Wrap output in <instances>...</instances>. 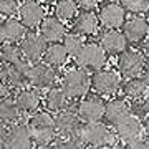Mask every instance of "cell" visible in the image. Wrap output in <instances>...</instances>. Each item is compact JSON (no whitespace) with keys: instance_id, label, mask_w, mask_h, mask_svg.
<instances>
[{"instance_id":"cell-1","label":"cell","mask_w":149,"mask_h":149,"mask_svg":"<svg viewBox=\"0 0 149 149\" xmlns=\"http://www.w3.org/2000/svg\"><path fill=\"white\" fill-rule=\"evenodd\" d=\"M27 124H28V128H30V131H32L33 146L35 148H50L52 141L56 136L52 113L48 111V109H45V111L38 109V111L30 114Z\"/></svg>"},{"instance_id":"cell-2","label":"cell","mask_w":149,"mask_h":149,"mask_svg":"<svg viewBox=\"0 0 149 149\" xmlns=\"http://www.w3.org/2000/svg\"><path fill=\"white\" fill-rule=\"evenodd\" d=\"M91 88V80L88 70L81 68V66H74L68 70L61 78V90L68 100H80L81 96L90 93Z\"/></svg>"},{"instance_id":"cell-3","label":"cell","mask_w":149,"mask_h":149,"mask_svg":"<svg viewBox=\"0 0 149 149\" xmlns=\"http://www.w3.org/2000/svg\"><path fill=\"white\" fill-rule=\"evenodd\" d=\"M80 139L83 146L90 148H109L111 144V131L106 123L100 121H83L80 126Z\"/></svg>"},{"instance_id":"cell-4","label":"cell","mask_w":149,"mask_h":149,"mask_svg":"<svg viewBox=\"0 0 149 149\" xmlns=\"http://www.w3.org/2000/svg\"><path fill=\"white\" fill-rule=\"evenodd\" d=\"M74 61L78 66L88 70V71H95V70L103 68L108 61V53L103 50L100 42H88L83 43L81 50L78 55L74 56Z\"/></svg>"},{"instance_id":"cell-5","label":"cell","mask_w":149,"mask_h":149,"mask_svg":"<svg viewBox=\"0 0 149 149\" xmlns=\"http://www.w3.org/2000/svg\"><path fill=\"white\" fill-rule=\"evenodd\" d=\"M0 148L8 149H28L33 148V136L32 131L25 123H12L7 126L5 136L0 143Z\"/></svg>"},{"instance_id":"cell-6","label":"cell","mask_w":149,"mask_h":149,"mask_svg":"<svg viewBox=\"0 0 149 149\" xmlns=\"http://www.w3.org/2000/svg\"><path fill=\"white\" fill-rule=\"evenodd\" d=\"M146 56L141 50L136 48H126L124 52L119 53L118 58V70L123 78H134L141 76L144 66H146Z\"/></svg>"},{"instance_id":"cell-7","label":"cell","mask_w":149,"mask_h":149,"mask_svg":"<svg viewBox=\"0 0 149 149\" xmlns=\"http://www.w3.org/2000/svg\"><path fill=\"white\" fill-rule=\"evenodd\" d=\"M23 58L30 63H37L43 58L45 48H47V40L40 35V32H35V28H27L20 42Z\"/></svg>"},{"instance_id":"cell-8","label":"cell","mask_w":149,"mask_h":149,"mask_svg":"<svg viewBox=\"0 0 149 149\" xmlns=\"http://www.w3.org/2000/svg\"><path fill=\"white\" fill-rule=\"evenodd\" d=\"M104 106L106 101L103 95H88L81 96L76 108V114L80 116L81 121H100L104 114Z\"/></svg>"},{"instance_id":"cell-9","label":"cell","mask_w":149,"mask_h":149,"mask_svg":"<svg viewBox=\"0 0 149 149\" xmlns=\"http://www.w3.org/2000/svg\"><path fill=\"white\" fill-rule=\"evenodd\" d=\"M90 80H91V88L98 95H113L121 86V74L116 73L114 70H106V68L95 70V73L90 74Z\"/></svg>"},{"instance_id":"cell-10","label":"cell","mask_w":149,"mask_h":149,"mask_svg":"<svg viewBox=\"0 0 149 149\" xmlns=\"http://www.w3.org/2000/svg\"><path fill=\"white\" fill-rule=\"evenodd\" d=\"M56 68H53L52 65L45 63V61H37V63H32V68H30V85L37 90H48L52 86L56 85Z\"/></svg>"},{"instance_id":"cell-11","label":"cell","mask_w":149,"mask_h":149,"mask_svg":"<svg viewBox=\"0 0 149 149\" xmlns=\"http://www.w3.org/2000/svg\"><path fill=\"white\" fill-rule=\"evenodd\" d=\"M121 32L131 45H139L149 35V20L141 15H133L126 18L121 27Z\"/></svg>"},{"instance_id":"cell-12","label":"cell","mask_w":149,"mask_h":149,"mask_svg":"<svg viewBox=\"0 0 149 149\" xmlns=\"http://www.w3.org/2000/svg\"><path fill=\"white\" fill-rule=\"evenodd\" d=\"M18 18L27 28H38L45 18V7L42 2L38 0H27V2H20L18 7Z\"/></svg>"},{"instance_id":"cell-13","label":"cell","mask_w":149,"mask_h":149,"mask_svg":"<svg viewBox=\"0 0 149 149\" xmlns=\"http://www.w3.org/2000/svg\"><path fill=\"white\" fill-rule=\"evenodd\" d=\"M126 13L124 7L121 3H114V2H106L104 5L100 7V25L103 28H121L124 20H126Z\"/></svg>"},{"instance_id":"cell-14","label":"cell","mask_w":149,"mask_h":149,"mask_svg":"<svg viewBox=\"0 0 149 149\" xmlns=\"http://www.w3.org/2000/svg\"><path fill=\"white\" fill-rule=\"evenodd\" d=\"M100 45L108 55H119L128 48V40L121 28H104L100 33Z\"/></svg>"},{"instance_id":"cell-15","label":"cell","mask_w":149,"mask_h":149,"mask_svg":"<svg viewBox=\"0 0 149 149\" xmlns=\"http://www.w3.org/2000/svg\"><path fill=\"white\" fill-rule=\"evenodd\" d=\"M71 30L81 37H91L100 30V18L95 10H83L71 20Z\"/></svg>"},{"instance_id":"cell-16","label":"cell","mask_w":149,"mask_h":149,"mask_svg":"<svg viewBox=\"0 0 149 149\" xmlns=\"http://www.w3.org/2000/svg\"><path fill=\"white\" fill-rule=\"evenodd\" d=\"M81 119L80 116L73 111H61L56 113V116H53V124H55V131L56 136H71V134H78L81 126Z\"/></svg>"},{"instance_id":"cell-17","label":"cell","mask_w":149,"mask_h":149,"mask_svg":"<svg viewBox=\"0 0 149 149\" xmlns=\"http://www.w3.org/2000/svg\"><path fill=\"white\" fill-rule=\"evenodd\" d=\"M38 32L47 40V43H50V42H61L68 30H66L65 22H61L56 15H45L42 23L38 25Z\"/></svg>"},{"instance_id":"cell-18","label":"cell","mask_w":149,"mask_h":149,"mask_svg":"<svg viewBox=\"0 0 149 149\" xmlns=\"http://www.w3.org/2000/svg\"><path fill=\"white\" fill-rule=\"evenodd\" d=\"M114 129H116L118 138L121 139L123 143H131L136 138L141 136L143 133V124H141V119L133 114H128L126 118H123L121 121H118L114 124Z\"/></svg>"},{"instance_id":"cell-19","label":"cell","mask_w":149,"mask_h":149,"mask_svg":"<svg viewBox=\"0 0 149 149\" xmlns=\"http://www.w3.org/2000/svg\"><path fill=\"white\" fill-rule=\"evenodd\" d=\"M15 101L18 104L22 113H25V114H32V113L38 111L40 108H42V95L38 93L37 88H20V90L17 91L15 95Z\"/></svg>"},{"instance_id":"cell-20","label":"cell","mask_w":149,"mask_h":149,"mask_svg":"<svg viewBox=\"0 0 149 149\" xmlns=\"http://www.w3.org/2000/svg\"><path fill=\"white\" fill-rule=\"evenodd\" d=\"M128 114H129V101H126L124 96H118V98H113V100L106 101L103 119L108 126H114L118 121H121L123 118H126Z\"/></svg>"},{"instance_id":"cell-21","label":"cell","mask_w":149,"mask_h":149,"mask_svg":"<svg viewBox=\"0 0 149 149\" xmlns=\"http://www.w3.org/2000/svg\"><path fill=\"white\" fill-rule=\"evenodd\" d=\"M30 68L32 63L22 58L13 65H8V83L13 86V90H20L28 85L30 81Z\"/></svg>"},{"instance_id":"cell-22","label":"cell","mask_w":149,"mask_h":149,"mask_svg":"<svg viewBox=\"0 0 149 149\" xmlns=\"http://www.w3.org/2000/svg\"><path fill=\"white\" fill-rule=\"evenodd\" d=\"M25 32L27 27L17 17H3V20L0 22V33L5 42H20Z\"/></svg>"},{"instance_id":"cell-23","label":"cell","mask_w":149,"mask_h":149,"mask_svg":"<svg viewBox=\"0 0 149 149\" xmlns=\"http://www.w3.org/2000/svg\"><path fill=\"white\" fill-rule=\"evenodd\" d=\"M43 61L48 65H52L53 68H61L66 60H68V53H66V48L63 47L61 42H50L47 43L45 48V53H43Z\"/></svg>"},{"instance_id":"cell-24","label":"cell","mask_w":149,"mask_h":149,"mask_svg":"<svg viewBox=\"0 0 149 149\" xmlns=\"http://www.w3.org/2000/svg\"><path fill=\"white\" fill-rule=\"evenodd\" d=\"M20 116H22V111L13 96H7V98L0 100V119L5 124L20 121Z\"/></svg>"},{"instance_id":"cell-25","label":"cell","mask_w":149,"mask_h":149,"mask_svg":"<svg viewBox=\"0 0 149 149\" xmlns=\"http://www.w3.org/2000/svg\"><path fill=\"white\" fill-rule=\"evenodd\" d=\"M66 96H65L61 86H52L48 88L47 95L43 98V104L50 113H58L65 108V103H66Z\"/></svg>"},{"instance_id":"cell-26","label":"cell","mask_w":149,"mask_h":149,"mask_svg":"<svg viewBox=\"0 0 149 149\" xmlns=\"http://www.w3.org/2000/svg\"><path fill=\"white\" fill-rule=\"evenodd\" d=\"M146 83L143 81L141 76H134V78H128V80L121 83L119 90H121L123 96L124 98H129V100H136V98H143L144 93H146Z\"/></svg>"},{"instance_id":"cell-27","label":"cell","mask_w":149,"mask_h":149,"mask_svg":"<svg viewBox=\"0 0 149 149\" xmlns=\"http://www.w3.org/2000/svg\"><path fill=\"white\" fill-rule=\"evenodd\" d=\"M23 58V52L18 42H3L0 47V60L5 65H13Z\"/></svg>"},{"instance_id":"cell-28","label":"cell","mask_w":149,"mask_h":149,"mask_svg":"<svg viewBox=\"0 0 149 149\" xmlns=\"http://www.w3.org/2000/svg\"><path fill=\"white\" fill-rule=\"evenodd\" d=\"M53 12L61 22H71L78 13V5L74 0H56Z\"/></svg>"},{"instance_id":"cell-29","label":"cell","mask_w":149,"mask_h":149,"mask_svg":"<svg viewBox=\"0 0 149 149\" xmlns=\"http://www.w3.org/2000/svg\"><path fill=\"white\" fill-rule=\"evenodd\" d=\"M61 43H63V47L66 48V53H68V56H76L78 55V52L81 50V47H83V43H85V40H83V37H81L80 33L76 32H66V35L63 37V40H61Z\"/></svg>"},{"instance_id":"cell-30","label":"cell","mask_w":149,"mask_h":149,"mask_svg":"<svg viewBox=\"0 0 149 149\" xmlns=\"http://www.w3.org/2000/svg\"><path fill=\"white\" fill-rule=\"evenodd\" d=\"M50 148H85L80 139V134H71V136H55Z\"/></svg>"},{"instance_id":"cell-31","label":"cell","mask_w":149,"mask_h":149,"mask_svg":"<svg viewBox=\"0 0 149 149\" xmlns=\"http://www.w3.org/2000/svg\"><path fill=\"white\" fill-rule=\"evenodd\" d=\"M121 5L124 7V10L134 15H141L149 12V0H123Z\"/></svg>"},{"instance_id":"cell-32","label":"cell","mask_w":149,"mask_h":149,"mask_svg":"<svg viewBox=\"0 0 149 149\" xmlns=\"http://www.w3.org/2000/svg\"><path fill=\"white\" fill-rule=\"evenodd\" d=\"M18 7H20L18 0H0V15L15 17L18 13Z\"/></svg>"},{"instance_id":"cell-33","label":"cell","mask_w":149,"mask_h":149,"mask_svg":"<svg viewBox=\"0 0 149 149\" xmlns=\"http://www.w3.org/2000/svg\"><path fill=\"white\" fill-rule=\"evenodd\" d=\"M129 114H133V116L139 118V119H143L146 116V111H144L141 98H136V100H131L129 101Z\"/></svg>"},{"instance_id":"cell-34","label":"cell","mask_w":149,"mask_h":149,"mask_svg":"<svg viewBox=\"0 0 149 149\" xmlns=\"http://www.w3.org/2000/svg\"><path fill=\"white\" fill-rule=\"evenodd\" d=\"M74 2L81 10H95L100 5V0H74Z\"/></svg>"},{"instance_id":"cell-35","label":"cell","mask_w":149,"mask_h":149,"mask_svg":"<svg viewBox=\"0 0 149 149\" xmlns=\"http://www.w3.org/2000/svg\"><path fill=\"white\" fill-rule=\"evenodd\" d=\"M12 93H13V86L8 83V80H0V100L12 96Z\"/></svg>"},{"instance_id":"cell-36","label":"cell","mask_w":149,"mask_h":149,"mask_svg":"<svg viewBox=\"0 0 149 149\" xmlns=\"http://www.w3.org/2000/svg\"><path fill=\"white\" fill-rule=\"evenodd\" d=\"M141 45V52L144 53V56H146V60H149V35L146 38H144L143 42L139 43Z\"/></svg>"},{"instance_id":"cell-37","label":"cell","mask_w":149,"mask_h":149,"mask_svg":"<svg viewBox=\"0 0 149 149\" xmlns=\"http://www.w3.org/2000/svg\"><path fill=\"white\" fill-rule=\"evenodd\" d=\"M141 78H143V81L146 83V86H149V65L144 66L143 73H141Z\"/></svg>"},{"instance_id":"cell-38","label":"cell","mask_w":149,"mask_h":149,"mask_svg":"<svg viewBox=\"0 0 149 149\" xmlns=\"http://www.w3.org/2000/svg\"><path fill=\"white\" fill-rule=\"evenodd\" d=\"M141 124H143V131H144L146 134H149V114H146V116L143 118Z\"/></svg>"},{"instance_id":"cell-39","label":"cell","mask_w":149,"mask_h":149,"mask_svg":"<svg viewBox=\"0 0 149 149\" xmlns=\"http://www.w3.org/2000/svg\"><path fill=\"white\" fill-rule=\"evenodd\" d=\"M7 126H8V124H5V123H3L2 119H0V143H2V139H3V136H5Z\"/></svg>"},{"instance_id":"cell-40","label":"cell","mask_w":149,"mask_h":149,"mask_svg":"<svg viewBox=\"0 0 149 149\" xmlns=\"http://www.w3.org/2000/svg\"><path fill=\"white\" fill-rule=\"evenodd\" d=\"M143 106H144V111H146V114H149V95L146 96V98H144Z\"/></svg>"},{"instance_id":"cell-41","label":"cell","mask_w":149,"mask_h":149,"mask_svg":"<svg viewBox=\"0 0 149 149\" xmlns=\"http://www.w3.org/2000/svg\"><path fill=\"white\" fill-rule=\"evenodd\" d=\"M143 148H149V134H146L143 138Z\"/></svg>"},{"instance_id":"cell-42","label":"cell","mask_w":149,"mask_h":149,"mask_svg":"<svg viewBox=\"0 0 149 149\" xmlns=\"http://www.w3.org/2000/svg\"><path fill=\"white\" fill-rule=\"evenodd\" d=\"M3 42H5V40H3V37H2V33H0V47L3 45Z\"/></svg>"},{"instance_id":"cell-43","label":"cell","mask_w":149,"mask_h":149,"mask_svg":"<svg viewBox=\"0 0 149 149\" xmlns=\"http://www.w3.org/2000/svg\"><path fill=\"white\" fill-rule=\"evenodd\" d=\"M43 2H45V3H55L56 0H43Z\"/></svg>"},{"instance_id":"cell-44","label":"cell","mask_w":149,"mask_h":149,"mask_svg":"<svg viewBox=\"0 0 149 149\" xmlns=\"http://www.w3.org/2000/svg\"><path fill=\"white\" fill-rule=\"evenodd\" d=\"M106 2H114V3H121L123 0H106Z\"/></svg>"},{"instance_id":"cell-45","label":"cell","mask_w":149,"mask_h":149,"mask_svg":"<svg viewBox=\"0 0 149 149\" xmlns=\"http://www.w3.org/2000/svg\"><path fill=\"white\" fill-rule=\"evenodd\" d=\"M18 2H27V0H18Z\"/></svg>"}]
</instances>
